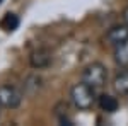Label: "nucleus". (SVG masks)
I'll list each match as a JSON object with an SVG mask.
<instances>
[{
	"label": "nucleus",
	"mask_w": 128,
	"mask_h": 126,
	"mask_svg": "<svg viewBox=\"0 0 128 126\" xmlns=\"http://www.w3.org/2000/svg\"><path fill=\"white\" fill-rule=\"evenodd\" d=\"M70 101L72 104L80 109V111H87L94 106V101H96V90L92 87H89L87 84L80 82L75 84L74 87L70 89Z\"/></svg>",
	"instance_id": "1"
},
{
	"label": "nucleus",
	"mask_w": 128,
	"mask_h": 126,
	"mask_svg": "<svg viewBox=\"0 0 128 126\" xmlns=\"http://www.w3.org/2000/svg\"><path fill=\"white\" fill-rule=\"evenodd\" d=\"M106 80H108V70L99 61H92L82 70V82L92 87L94 90L102 89L106 85Z\"/></svg>",
	"instance_id": "2"
},
{
	"label": "nucleus",
	"mask_w": 128,
	"mask_h": 126,
	"mask_svg": "<svg viewBox=\"0 0 128 126\" xmlns=\"http://www.w3.org/2000/svg\"><path fill=\"white\" fill-rule=\"evenodd\" d=\"M22 102V92L14 85H0V106L16 109Z\"/></svg>",
	"instance_id": "3"
},
{
	"label": "nucleus",
	"mask_w": 128,
	"mask_h": 126,
	"mask_svg": "<svg viewBox=\"0 0 128 126\" xmlns=\"http://www.w3.org/2000/svg\"><path fill=\"white\" fill-rule=\"evenodd\" d=\"M51 63V51L48 48H38L31 53L29 56V65L34 70H41V68H46Z\"/></svg>",
	"instance_id": "4"
},
{
	"label": "nucleus",
	"mask_w": 128,
	"mask_h": 126,
	"mask_svg": "<svg viewBox=\"0 0 128 126\" xmlns=\"http://www.w3.org/2000/svg\"><path fill=\"white\" fill-rule=\"evenodd\" d=\"M128 39V26L126 24H118V26H113L106 34V41H108L111 46H118L123 41Z\"/></svg>",
	"instance_id": "5"
},
{
	"label": "nucleus",
	"mask_w": 128,
	"mask_h": 126,
	"mask_svg": "<svg viewBox=\"0 0 128 126\" xmlns=\"http://www.w3.org/2000/svg\"><path fill=\"white\" fill-rule=\"evenodd\" d=\"M113 89L120 96H126L128 94V67L116 73V77L113 80Z\"/></svg>",
	"instance_id": "6"
},
{
	"label": "nucleus",
	"mask_w": 128,
	"mask_h": 126,
	"mask_svg": "<svg viewBox=\"0 0 128 126\" xmlns=\"http://www.w3.org/2000/svg\"><path fill=\"white\" fill-rule=\"evenodd\" d=\"M114 61L121 68L128 67V39L118 46H114Z\"/></svg>",
	"instance_id": "7"
},
{
	"label": "nucleus",
	"mask_w": 128,
	"mask_h": 126,
	"mask_svg": "<svg viewBox=\"0 0 128 126\" xmlns=\"http://www.w3.org/2000/svg\"><path fill=\"white\" fill-rule=\"evenodd\" d=\"M99 107H101V111H104V113H114V111H118V99L113 96H109V94H102V96L99 97Z\"/></svg>",
	"instance_id": "8"
},
{
	"label": "nucleus",
	"mask_w": 128,
	"mask_h": 126,
	"mask_svg": "<svg viewBox=\"0 0 128 126\" xmlns=\"http://www.w3.org/2000/svg\"><path fill=\"white\" fill-rule=\"evenodd\" d=\"M41 84H43V78L40 75H36V73H32V75H29L24 80V92L28 96H34L41 89Z\"/></svg>",
	"instance_id": "9"
},
{
	"label": "nucleus",
	"mask_w": 128,
	"mask_h": 126,
	"mask_svg": "<svg viewBox=\"0 0 128 126\" xmlns=\"http://www.w3.org/2000/svg\"><path fill=\"white\" fill-rule=\"evenodd\" d=\"M0 27L5 31V32L16 31L17 27H19V17H17L16 14H12V12L5 14V15L2 17V20H0Z\"/></svg>",
	"instance_id": "10"
},
{
	"label": "nucleus",
	"mask_w": 128,
	"mask_h": 126,
	"mask_svg": "<svg viewBox=\"0 0 128 126\" xmlns=\"http://www.w3.org/2000/svg\"><path fill=\"white\" fill-rule=\"evenodd\" d=\"M123 20H125V24L128 26V7L123 10Z\"/></svg>",
	"instance_id": "11"
}]
</instances>
